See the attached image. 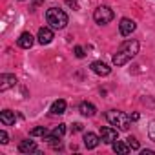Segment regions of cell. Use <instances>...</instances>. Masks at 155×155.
<instances>
[{"mask_svg":"<svg viewBox=\"0 0 155 155\" xmlns=\"http://www.w3.org/2000/svg\"><path fill=\"white\" fill-rule=\"evenodd\" d=\"M148 137L155 142V120H153V122H150V126H148Z\"/></svg>","mask_w":155,"mask_h":155,"instance_id":"cell-20","label":"cell"},{"mask_svg":"<svg viewBox=\"0 0 155 155\" xmlns=\"http://www.w3.org/2000/svg\"><path fill=\"white\" fill-rule=\"evenodd\" d=\"M29 135H31V137H46V135H48V131H46V128H44V126H38V128H33Z\"/></svg>","mask_w":155,"mask_h":155,"instance_id":"cell-17","label":"cell"},{"mask_svg":"<svg viewBox=\"0 0 155 155\" xmlns=\"http://www.w3.org/2000/svg\"><path fill=\"white\" fill-rule=\"evenodd\" d=\"M137 53H139V42H137V40H126V42L120 44V48H119L117 53L113 55V64H115V66H124V64H128Z\"/></svg>","mask_w":155,"mask_h":155,"instance_id":"cell-1","label":"cell"},{"mask_svg":"<svg viewBox=\"0 0 155 155\" xmlns=\"http://www.w3.org/2000/svg\"><path fill=\"white\" fill-rule=\"evenodd\" d=\"M126 140H128V146H130L131 150H139V140H137L135 137H128Z\"/></svg>","mask_w":155,"mask_h":155,"instance_id":"cell-19","label":"cell"},{"mask_svg":"<svg viewBox=\"0 0 155 155\" xmlns=\"http://www.w3.org/2000/svg\"><path fill=\"white\" fill-rule=\"evenodd\" d=\"M131 117V120H139V113H133V115H130Z\"/></svg>","mask_w":155,"mask_h":155,"instance_id":"cell-25","label":"cell"},{"mask_svg":"<svg viewBox=\"0 0 155 155\" xmlns=\"http://www.w3.org/2000/svg\"><path fill=\"white\" fill-rule=\"evenodd\" d=\"M117 137H119V130H117V128H113V126H104V128H101V140H102L104 144H113V142L117 140Z\"/></svg>","mask_w":155,"mask_h":155,"instance_id":"cell-5","label":"cell"},{"mask_svg":"<svg viewBox=\"0 0 155 155\" xmlns=\"http://www.w3.org/2000/svg\"><path fill=\"white\" fill-rule=\"evenodd\" d=\"M135 29H137V24H135L131 18H122L120 24H119V31H120L122 37H130Z\"/></svg>","mask_w":155,"mask_h":155,"instance_id":"cell-6","label":"cell"},{"mask_svg":"<svg viewBox=\"0 0 155 155\" xmlns=\"http://www.w3.org/2000/svg\"><path fill=\"white\" fill-rule=\"evenodd\" d=\"M15 111H11V110H4L2 113H0V122H2L4 126H11V124H15Z\"/></svg>","mask_w":155,"mask_h":155,"instance_id":"cell-12","label":"cell"},{"mask_svg":"<svg viewBox=\"0 0 155 155\" xmlns=\"http://www.w3.org/2000/svg\"><path fill=\"white\" fill-rule=\"evenodd\" d=\"M79 110H81V113H82L84 117H93V115L97 113V108H95L91 102H81Z\"/></svg>","mask_w":155,"mask_h":155,"instance_id":"cell-13","label":"cell"},{"mask_svg":"<svg viewBox=\"0 0 155 155\" xmlns=\"http://www.w3.org/2000/svg\"><path fill=\"white\" fill-rule=\"evenodd\" d=\"M46 20H48V24H49L51 29H64V28L68 26V15H66L62 9H58V8L48 9Z\"/></svg>","mask_w":155,"mask_h":155,"instance_id":"cell-2","label":"cell"},{"mask_svg":"<svg viewBox=\"0 0 155 155\" xmlns=\"http://www.w3.org/2000/svg\"><path fill=\"white\" fill-rule=\"evenodd\" d=\"M81 130H82V124L81 122H75L73 124V131H81Z\"/></svg>","mask_w":155,"mask_h":155,"instance_id":"cell-23","label":"cell"},{"mask_svg":"<svg viewBox=\"0 0 155 155\" xmlns=\"http://www.w3.org/2000/svg\"><path fill=\"white\" fill-rule=\"evenodd\" d=\"M99 142H101V137H99V135H95V133H91V131L84 133V146H86L88 150H95V148L99 146Z\"/></svg>","mask_w":155,"mask_h":155,"instance_id":"cell-10","label":"cell"},{"mask_svg":"<svg viewBox=\"0 0 155 155\" xmlns=\"http://www.w3.org/2000/svg\"><path fill=\"white\" fill-rule=\"evenodd\" d=\"M155 151L153 150H142V155H153Z\"/></svg>","mask_w":155,"mask_h":155,"instance_id":"cell-24","label":"cell"},{"mask_svg":"<svg viewBox=\"0 0 155 155\" xmlns=\"http://www.w3.org/2000/svg\"><path fill=\"white\" fill-rule=\"evenodd\" d=\"M66 133V124H58L53 131H51V135H55V137H62Z\"/></svg>","mask_w":155,"mask_h":155,"instance_id":"cell-18","label":"cell"},{"mask_svg":"<svg viewBox=\"0 0 155 155\" xmlns=\"http://www.w3.org/2000/svg\"><path fill=\"white\" fill-rule=\"evenodd\" d=\"M0 142H2V144H8L9 142V137H8V133L2 130V131H0Z\"/></svg>","mask_w":155,"mask_h":155,"instance_id":"cell-22","label":"cell"},{"mask_svg":"<svg viewBox=\"0 0 155 155\" xmlns=\"http://www.w3.org/2000/svg\"><path fill=\"white\" fill-rule=\"evenodd\" d=\"M17 84V77L11 73H4L0 77V91H8L9 88H13Z\"/></svg>","mask_w":155,"mask_h":155,"instance_id":"cell-8","label":"cell"},{"mask_svg":"<svg viewBox=\"0 0 155 155\" xmlns=\"http://www.w3.org/2000/svg\"><path fill=\"white\" fill-rule=\"evenodd\" d=\"M17 42H18V46H20L22 49H29V48L35 44V37H33L31 33H22Z\"/></svg>","mask_w":155,"mask_h":155,"instance_id":"cell-11","label":"cell"},{"mask_svg":"<svg viewBox=\"0 0 155 155\" xmlns=\"http://www.w3.org/2000/svg\"><path fill=\"white\" fill-rule=\"evenodd\" d=\"M84 48H81V46H77L75 48V57H79V58H84Z\"/></svg>","mask_w":155,"mask_h":155,"instance_id":"cell-21","label":"cell"},{"mask_svg":"<svg viewBox=\"0 0 155 155\" xmlns=\"http://www.w3.org/2000/svg\"><path fill=\"white\" fill-rule=\"evenodd\" d=\"M91 71L99 77H108L111 73V68L102 60H95V62H91Z\"/></svg>","mask_w":155,"mask_h":155,"instance_id":"cell-7","label":"cell"},{"mask_svg":"<svg viewBox=\"0 0 155 155\" xmlns=\"http://www.w3.org/2000/svg\"><path fill=\"white\" fill-rule=\"evenodd\" d=\"M113 11H111V8H108V6H101V8H97L95 9V13H93V18H95V22L97 24H101V26H104V24H110L111 20H113Z\"/></svg>","mask_w":155,"mask_h":155,"instance_id":"cell-4","label":"cell"},{"mask_svg":"<svg viewBox=\"0 0 155 155\" xmlns=\"http://www.w3.org/2000/svg\"><path fill=\"white\" fill-rule=\"evenodd\" d=\"M106 119H108V122H110L111 126H117V130H122V131L130 130L131 117H130V115H126V113H122V111L110 110V111H106Z\"/></svg>","mask_w":155,"mask_h":155,"instance_id":"cell-3","label":"cell"},{"mask_svg":"<svg viewBox=\"0 0 155 155\" xmlns=\"http://www.w3.org/2000/svg\"><path fill=\"white\" fill-rule=\"evenodd\" d=\"M53 115H62L64 111H66V101H62V99H58V101H55L53 104H51V110H49Z\"/></svg>","mask_w":155,"mask_h":155,"instance_id":"cell-15","label":"cell"},{"mask_svg":"<svg viewBox=\"0 0 155 155\" xmlns=\"http://www.w3.org/2000/svg\"><path fill=\"white\" fill-rule=\"evenodd\" d=\"M40 2H42V0H33V4H35V6H38Z\"/></svg>","mask_w":155,"mask_h":155,"instance_id":"cell-26","label":"cell"},{"mask_svg":"<svg viewBox=\"0 0 155 155\" xmlns=\"http://www.w3.org/2000/svg\"><path fill=\"white\" fill-rule=\"evenodd\" d=\"M131 148L128 146V142H120V140H115L113 142V151H117V153H128Z\"/></svg>","mask_w":155,"mask_h":155,"instance_id":"cell-16","label":"cell"},{"mask_svg":"<svg viewBox=\"0 0 155 155\" xmlns=\"http://www.w3.org/2000/svg\"><path fill=\"white\" fill-rule=\"evenodd\" d=\"M37 40H38L42 46L49 44V42L53 40V31H51V28H40V29H38V35H37Z\"/></svg>","mask_w":155,"mask_h":155,"instance_id":"cell-9","label":"cell"},{"mask_svg":"<svg viewBox=\"0 0 155 155\" xmlns=\"http://www.w3.org/2000/svg\"><path fill=\"white\" fill-rule=\"evenodd\" d=\"M18 151L20 153H31V151H38V148L33 140H22L18 144Z\"/></svg>","mask_w":155,"mask_h":155,"instance_id":"cell-14","label":"cell"}]
</instances>
